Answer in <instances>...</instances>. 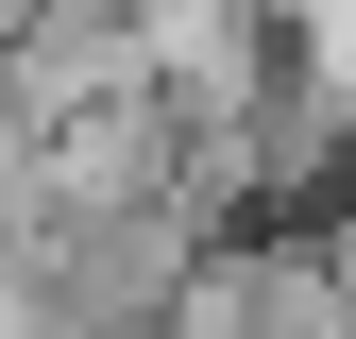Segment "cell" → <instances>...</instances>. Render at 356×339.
<instances>
[{
	"label": "cell",
	"mask_w": 356,
	"mask_h": 339,
	"mask_svg": "<svg viewBox=\"0 0 356 339\" xmlns=\"http://www.w3.org/2000/svg\"><path fill=\"white\" fill-rule=\"evenodd\" d=\"M0 68H17V0H0Z\"/></svg>",
	"instance_id": "1"
}]
</instances>
